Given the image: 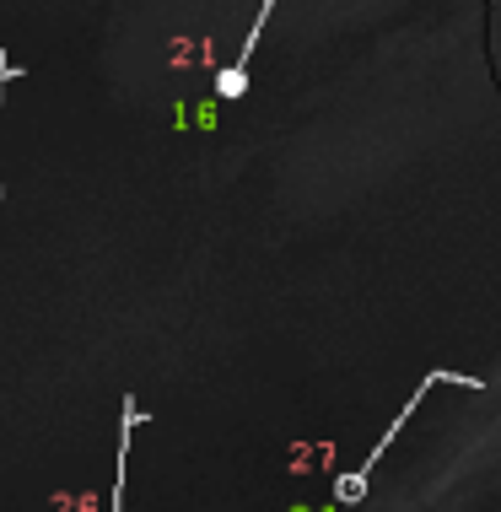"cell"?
Listing matches in <instances>:
<instances>
[{"label":"cell","instance_id":"1","mask_svg":"<svg viewBox=\"0 0 501 512\" xmlns=\"http://www.w3.org/2000/svg\"><path fill=\"white\" fill-rule=\"evenodd\" d=\"M442 383H453V389H469V394H480V389H485V378H469V372H448V367L426 372V378H421V383H415V389H410V399H405V405H399V415H394V421H388V432H383L378 442H372V453H367V459H361L356 469H345V475L334 480V502H340V507H356L361 496H367V475H372V469H378V459H383V453L394 448V437H399V432H405V426H410V415L421 410V399H426L431 389H442Z\"/></svg>","mask_w":501,"mask_h":512},{"label":"cell","instance_id":"2","mask_svg":"<svg viewBox=\"0 0 501 512\" xmlns=\"http://www.w3.org/2000/svg\"><path fill=\"white\" fill-rule=\"evenodd\" d=\"M281 6V0H259V17L254 27H248V38H243V49H238V60L227 65V71L216 76V98H227V103H238L243 92H248V65H254V49H259V33H264V22H270V11Z\"/></svg>","mask_w":501,"mask_h":512},{"label":"cell","instance_id":"3","mask_svg":"<svg viewBox=\"0 0 501 512\" xmlns=\"http://www.w3.org/2000/svg\"><path fill=\"white\" fill-rule=\"evenodd\" d=\"M146 421V410L135 405V394H124V426H119V469H114V502L108 512H124V486H130V432Z\"/></svg>","mask_w":501,"mask_h":512},{"label":"cell","instance_id":"4","mask_svg":"<svg viewBox=\"0 0 501 512\" xmlns=\"http://www.w3.org/2000/svg\"><path fill=\"white\" fill-rule=\"evenodd\" d=\"M17 76H22V71H17V60H11L6 49H0V108H6V87H11ZM0 200H6V184H0Z\"/></svg>","mask_w":501,"mask_h":512}]
</instances>
